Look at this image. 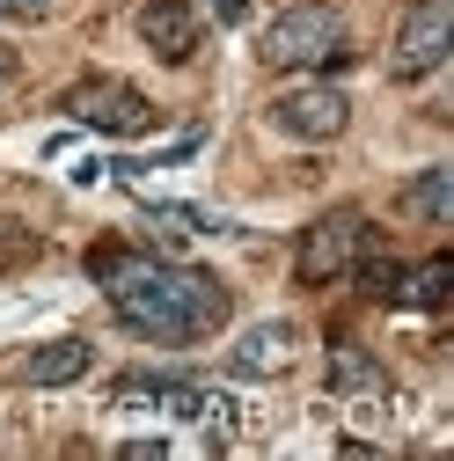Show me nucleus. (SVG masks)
Wrapping results in <instances>:
<instances>
[{
  "label": "nucleus",
  "instance_id": "1a4fd4ad",
  "mask_svg": "<svg viewBox=\"0 0 454 461\" xmlns=\"http://www.w3.org/2000/svg\"><path fill=\"white\" fill-rule=\"evenodd\" d=\"M118 402H125V411L147 402V411H161V418H227V411H235V402H220V395H205V388H191V381H161V374L118 381Z\"/></svg>",
  "mask_w": 454,
  "mask_h": 461
},
{
  "label": "nucleus",
  "instance_id": "a211bd4d",
  "mask_svg": "<svg viewBox=\"0 0 454 461\" xmlns=\"http://www.w3.org/2000/svg\"><path fill=\"white\" fill-rule=\"evenodd\" d=\"M213 15H220L227 30H235V23H250V0H213Z\"/></svg>",
  "mask_w": 454,
  "mask_h": 461
},
{
  "label": "nucleus",
  "instance_id": "7ed1b4c3",
  "mask_svg": "<svg viewBox=\"0 0 454 461\" xmlns=\"http://www.w3.org/2000/svg\"><path fill=\"white\" fill-rule=\"evenodd\" d=\"M59 118H74L81 132H103V140H140L161 125V110L132 88V81H110V74H88L59 95Z\"/></svg>",
  "mask_w": 454,
  "mask_h": 461
},
{
  "label": "nucleus",
  "instance_id": "f03ea898",
  "mask_svg": "<svg viewBox=\"0 0 454 461\" xmlns=\"http://www.w3.org/2000/svg\"><path fill=\"white\" fill-rule=\"evenodd\" d=\"M264 67L278 74H315V67H345V15L330 8V0H294L286 15H271L264 37Z\"/></svg>",
  "mask_w": 454,
  "mask_h": 461
},
{
  "label": "nucleus",
  "instance_id": "9d476101",
  "mask_svg": "<svg viewBox=\"0 0 454 461\" xmlns=\"http://www.w3.org/2000/svg\"><path fill=\"white\" fill-rule=\"evenodd\" d=\"M95 366V344L88 337H51V344H30V352H23V381L30 388H67V381H81Z\"/></svg>",
  "mask_w": 454,
  "mask_h": 461
},
{
  "label": "nucleus",
  "instance_id": "ddd939ff",
  "mask_svg": "<svg viewBox=\"0 0 454 461\" xmlns=\"http://www.w3.org/2000/svg\"><path fill=\"white\" fill-rule=\"evenodd\" d=\"M330 388L337 395H374L381 388V366H374L367 344H337V352H330Z\"/></svg>",
  "mask_w": 454,
  "mask_h": 461
},
{
  "label": "nucleus",
  "instance_id": "4468645a",
  "mask_svg": "<svg viewBox=\"0 0 454 461\" xmlns=\"http://www.w3.org/2000/svg\"><path fill=\"white\" fill-rule=\"evenodd\" d=\"M37 257H44V235H37V227L0 220V271H23V264H37Z\"/></svg>",
  "mask_w": 454,
  "mask_h": 461
},
{
  "label": "nucleus",
  "instance_id": "0eeeda50",
  "mask_svg": "<svg viewBox=\"0 0 454 461\" xmlns=\"http://www.w3.org/2000/svg\"><path fill=\"white\" fill-rule=\"evenodd\" d=\"M294 359H301V330H294L286 315H271V322H250V330L235 337L227 374H235V381H278Z\"/></svg>",
  "mask_w": 454,
  "mask_h": 461
},
{
  "label": "nucleus",
  "instance_id": "2eb2a0df",
  "mask_svg": "<svg viewBox=\"0 0 454 461\" xmlns=\"http://www.w3.org/2000/svg\"><path fill=\"white\" fill-rule=\"evenodd\" d=\"M147 227H154L168 249L191 242V235H205V220H198V212H184V205H147Z\"/></svg>",
  "mask_w": 454,
  "mask_h": 461
},
{
  "label": "nucleus",
  "instance_id": "f3484780",
  "mask_svg": "<svg viewBox=\"0 0 454 461\" xmlns=\"http://www.w3.org/2000/svg\"><path fill=\"white\" fill-rule=\"evenodd\" d=\"M118 454H125V461H168V439H125Z\"/></svg>",
  "mask_w": 454,
  "mask_h": 461
},
{
  "label": "nucleus",
  "instance_id": "dca6fc26",
  "mask_svg": "<svg viewBox=\"0 0 454 461\" xmlns=\"http://www.w3.org/2000/svg\"><path fill=\"white\" fill-rule=\"evenodd\" d=\"M51 8H59V0H0V15H8V23H44Z\"/></svg>",
  "mask_w": 454,
  "mask_h": 461
},
{
  "label": "nucleus",
  "instance_id": "20e7f679",
  "mask_svg": "<svg viewBox=\"0 0 454 461\" xmlns=\"http://www.w3.org/2000/svg\"><path fill=\"white\" fill-rule=\"evenodd\" d=\"M264 125L286 132V140H301V147H330L337 132L352 125V95L337 88V81H294V88H278L264 103Z\"/></svg>",
  "mask_w": 454,
  "mask_h": 461
},
{
  "label": "nucleus",
  "instance_id": "39448f33",
  "mask_svg": "<svg viewBox=\"0 0 454 461\" xmlns=\"http://www.w3.org/2000/svg\"><path fill=\"white\" fill-rule=\"evenodd\" d=\"M447 59H454V0H411L404 23H395L388 74L395 81H432Z\"/></svg>",
  "mask_w": 454,
  "mask_h": 461
},
{
  "label": "nucleus",
  "instance_id": "423d86ee",
  "mask_svg": "<svg viewBox=\"0 0 454 461\" xmlns=\"http://www.w3.org/2000/svg\"><path fill=\"white\" fill-rule=\"evenodd\" d=\"M367 249V212L359 205H337L322 220H308V235L294 249V271L301 285H330V278H352V257Z\"/></svg>",
  "mask_w": 454,
  "mask_h": 461
},
{
  "label": "nucleus",
  "instance_id": "6ab92c4d",
  "mask_svg": "<svg viewBox=\"0 0 454 461\" xmlns=\"http://www.w3.org/2000/svg\"><path fill=\"white\" fill-rule=\"evenodd\" d=\"M15 74H23V67H15V51H8V44H0V88H8Z\"/></svg>",
  "mask_w": 454,
  "mask_h": 461
},
{
  "label": "nucleus",
  "instance_id": "f257e3e1",
  "mask_svg": "<svg viewBox=\"0 0 454 461\" xmlns=\"http://www.w3.org/2000/svg\"><path fill=\"white\" fill-rule=\"evenodd\" d=\"M88 271L110 294V315L132 337H147V344H205L227 322V308H235V294H227L213 271L161 264L147 249H95Z\"/></svg>",
  "mask_w": 454,
  "mask_h": 461
},
{
  "label": "nucleus",
  "instance_id": "9b49d317",
  "mask_svg": "<svg viewBox=\"0 0 454 461\" xmlns=\"http://www.w3.org/2000/svg\"><path fill=\"white\" fill-rule=\"evenodd\" d=\"M447 301H454V257L404 264V278H395V308H447Z\"/></svg>",
  "mask_w": 454,
  "mask_h": 461
},
{
  "label": "nucleus",
  "instance_id": "f8f14e48",
  "mask_svg": "<svg viewBox=\"0 0 454 461\" xmlns=\"http://www.w3.org/2000/svg\"><path fill=\"white\" fill-rule=\"evenodd\" d=\"M404 212H411V220L447 227V220H454V168H418L411 191H404Z\"/></svg>",
  "mask_w": 454,
  "mask_h": 461
},
{
  "label": "nucleus",
  "instance_id": "6e6552de",
  "mask_svg": "<svg viewBox=\"0 0 454 461\" xmlns=\"http://www.w3.org/2000/svg\"><path fill=\"white\" fill-rule=\"evenodd\" d=\"M140 44L161 67H191L198 51V8L191 0H140Z\"/></svg>",
  "mask_w": 454,
  "mask_h": 461
}]
</instances>
